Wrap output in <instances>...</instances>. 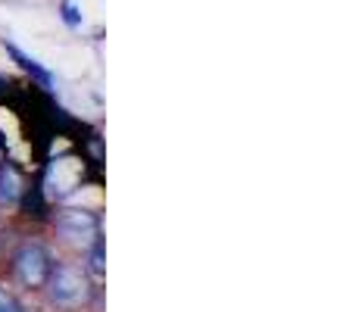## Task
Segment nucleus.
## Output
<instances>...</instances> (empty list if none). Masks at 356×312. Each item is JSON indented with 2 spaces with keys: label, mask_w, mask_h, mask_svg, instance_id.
Here are the masks:
<instances>
[{
  "label": "nucleus",
  "mask_w": 356,
  "mask_h": 312,
  "mask_svg": "<svg viewBox=\"0 0 356 312\" xmlns=\"http://www.w3.org/2000/svg\"><path fill=\"white\" fill-rule=\"evenodd\" d=\"M50 269H54V259H50L47 247L25 244L22 250L16 253V275H19V281L29 284V288H41V284H47Z\"/></svg>",
  "instance_id": "obj_1"
},
{
  "label": "nucleus",
  "mask_w": 356,
  "mask_h": 312,
  "mask_svg": "<svg viewBox=\"0 0 356 312\" xmlns=\"http://www.w3.org/2000/svg\"><path fill=\"white\" fill-rule=\"evenodd\" d=\"M56 231L66 240H72V244H88V240L97 238L100 219L94 213H88V209H63L56 215Z\"/></svg>",
  "instance_id": "obj_2"
},
{
  "label": "nucleus",
  "mask_w": 356,
  "mask_h": 312,
  "mask_svg": "<svg viewBox=\"0 0 356 312\" xmlns=\"http://www.w3.org/2000/svg\"><path fill=\"white\" fill-rule=\"evenodd\" d=\"M47 284H50V300L60 303V306H75L79 300H85V278L75 269H69V265L50 269Z\"/></svg>",
  "instance_id": "obj_3"
},
{
  "label": "nucleus",
  "mask_w": 356,
  "mask_h": 312,
  "mask_svg": "<svg viewBox=\"0 0 356 312\" xmlns=\"http://www.w3.org/2000/svg\"><path fill=\"white\" fill-rule=\"evenodd\" d=\"M79 172L81 165L75 159H56L47 172V197L50 200H60V197L72 194L75 184H79Z\"/></svg>",
  "instance_id": "obj_4"
},
{
  "label": "nucleus",
  "mask_w": 356,
  "mask_h": 312,
  "mask_svg": "<svg viewBox=\"0 0 356 312\" xmlns=\"http://www.w3.org/2000/svg\"><path fill=\"white\" fill-rule=\"evenodd\" d=\"M19 203V175L13 165L0 169V206H16Z\"/></svg>",
  "instance_id": "obj_5"
},
{
  "label": "nucleus",
  "mask_w": 356,
  "mask_h": 312,
  "mask_svg": "<svg viewBox=\"0 0 356 312\" xmlns=\"http://www.w3.org/2000/svg\"><path fill=\"white\" fill-rule=\"evenodd\" d=\"M10 54L16 56V60H19V66H22V69H29V72L35 75V79L41 81L44 88H54V79H50V72H47V69H41V66H38V63L31 60V56H25L22 50H16V47H10Z\"/></svg>",
  "instance_id": "obj_6"
},
{
  "label": "nucleus",
  "mask_w": 356,
  "mask_h": 312,
  "mask_svg": "<svg viewBox=\"0 0 356 312\" xmlns=\"http://www.w3.org/2000/svg\"><path fill=\"white\" fill-rule=\"evenodd\" d=\"M88 272H91L94 278H104V244L100 240H94V247H91V263H88Z\"/></svg>",
  "instance_id": "obj_7"
},
{
  "label": "nucleus",
  "mask_w": 356,
  "mask_h": 312,
  "mask_svg": "<svg viewBox=\"0 0 356 312\" xmlns=\"http://www.w3.org/2000/svg\"><path fill=\"white\" fill-rule=\"evenodd\" d=\"M63 19H66L69 25H81V13L72 0H63Z\"/></svg>",
  "instance_id": "obj_8"
},
{
  "label": "nucleus",
  "mask_w": 356,
  "mask_h": 312,
  "mask_svg": "<svg viewBox=\"0 0 356 312\" xmlns=\"http://www.w3.org/2000/svg\"><path fill=\"white\" fill-rule=\"evenodd\" d=\"M0 312H22V303H19L13 294L0 290Z\"/></svg>",
  "instance_id": "obj_9"
}]
</instances>
